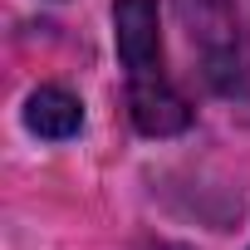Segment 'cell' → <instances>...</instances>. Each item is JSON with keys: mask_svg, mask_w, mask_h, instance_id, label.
<instances>
[{"mask_svg": "<svg viewBox=\"0 0 250 250\" xmlns=\"http://www.w3.org/2000/svg\"><path fill=\"white\" fill-rule=\"evenodd\" d=\"M177 10L187 20L191 49L206 59V79L226 83L235 74V15L226 0H177Z\"/></svg>", "mask_w": 250, "mask_h": 250, "instance_id": "cell-2", "label": "cell"}, {"mask_svg": "<svg viewBox=\"0 0 250 250\" xmlns=\"http://www.w3.org/2000/svg\"><path fill=\"white\" fill-rule=\"evenodd\" d=\"M25 128H30L35 138L64 143V138H74V133L83 128V103H79L69 88L44 83V88H35V93L25 98Z\"/></svg>", "mask_w": 250, "mask_h": 250, "instance_id": "cell-3", "label": "cell"}, {"mask_svg": "<svg viewBox=\"0 0 250 250\" xmlns=\"http://www.w3.org/2000/svg\"><path fill=\"white\" fill-rule=\"evenodd\" d=\"M113 40H118L123 69H128V108H133L138 133H147V138L182 133L191 123V108L167 74L157 0H118L113 5Z\"/></svg>", "mask_w": 250, "mask_h": 250, "instance_id": "cell-1", "label": "cell"}]
</instances>
